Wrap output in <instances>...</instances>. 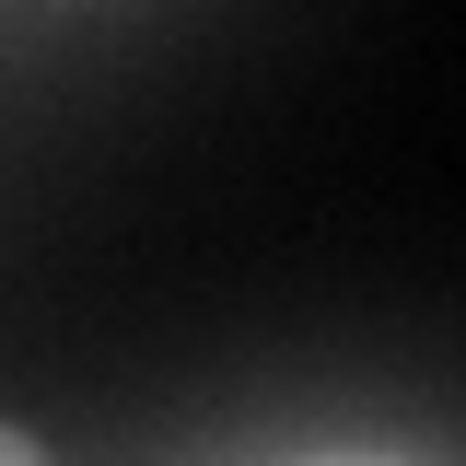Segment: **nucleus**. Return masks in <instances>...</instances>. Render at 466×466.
<instances>
[{
    "mask_svg": "<svg viewBox=\"0 0 466 466\" xmlns=\"http://www.w3.org/2000/svg\"><path fill=\"white\" fill-rule=\"evenodd\" d=\"M0 466H35V443H24V431H0Z\"/></svg>",
    "mask_w": 466,
    "mask_h": 466,
    "instance_id": "f257e3e1",
    "label": "nucleus"
}]
</instances>
